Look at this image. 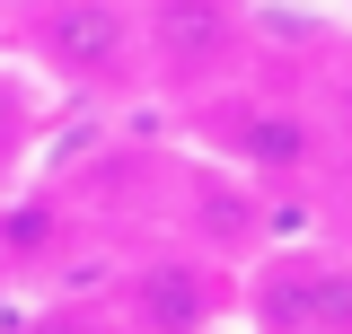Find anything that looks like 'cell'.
<instances>
[{
  "label": "cell",
  "mask_w": 352,
  "mask_h": 334,
  "mask_svg": "<svg viewBox=\"0 0 352 334\" xmlns=\"http://www.w3.org/2000/svg\"><path fill=\"white\" fill-rule=\"evenodd\" d=\"M238 36H247V27H238V0H150V18H141V44L159 53V71H168L176 88L229 71Z\"/></svg>",
  "instance_id": "cell-3"
},
{
  "label": "cell",
  "mask_w": 352,
  "mask_h": 334,
  "mask_svg": "<svg viewBox=\"0 0 352 334\" xmlns=\"http://www.w3.org/2000/svg\"><path fill=\"white\" fill-rule=\"evenodd\" d=\"M124 317H132V334H203L220 317V282L185 255H159L124 282Z\"/></svg>",
  "instance_id": "cell-4"
},
{
  "label": "cell",
  "mask_w": 352,
  "mask_h": 334,
  "mask_svg": "<svg viewBox=\"0 0 352 334\" xmlns=\"http://www.w3.org/2000/svg\"><path fill=\"white\" fill-rule=\"evenodd\" d=\"M36 53L71 88H124L141 62V18L115 0H53L36 18Z\"/></svg>",
  "instance_id": "cell-1"
},
{
  "label": "cell",
  "mask_w": 352,
  "mask_h": 334,
  "mask_svg": "<svg viewBox=\"0 0 352 334\" xmlns=\"http://www.w3.org/2000/svg\"><path fill=\"white\" fill-rule=\"evenodd\" d=\"M27 334H115V326H88V317H44V326H27Z\"/></svg>",
  "instance_id": "cell-8"
},
{
  "label": "cell",
  "mask_w": 352,
  "mask_h": 334,
  "mask_svg": "<svg viewBox=\"0 0 352 334\" xmlns=\"http://www.w3.org/2000/svg\"><path fill=\"white\" fill-rule=\"evenodd\" d=\"M62 247V220H53V211H9V220H0V255H9V264H44V255Z\"/></svg>",
  "instance_id": "cell-7"
},
{
  "label": "cell",
  "mask_w": 352,
  "mask_h": 334,
  "mask_svg": "<svg viewBox=\"0 0 352 334\" xmlns=\"http://www.w3.org/2000/svg\"><path fill=\"white\" fill-rule=\"evenodd\" d=\"M220 150L256 176H300L317 159V124L291 106H247V115H220Z\"/></svg>",
  "instance_id": "cell-5"
},
{
  "label": "cell",
  "mask_w": 352,
  "mask_h": 334,
  "mask_svg": "<svg viewBox=\"0 0 352 334\" xmlns=\"http://www.w3.org/2000/svg\"><path fill=\"white\" fill-rule=\"evenodd\" d=\"M203 229L220 247H247V238H264V203L256 194H229L220 176H203Z\"/></svg>",
  "instance_id": "cell-6"
},
{
  "label": "cell",
  "mask_w": 352,
  "mask_h": 334,
  "mask_svg": "<svg viewBox=\"0 0 352 334\" xmlns=\"http://www.w3.org/2000/svg\"><path fill=\"white\" fill-rule=\"evenodd\" d=\"M256 334H352V264H317V255H273L247 282Z\"/></svg>",
  "instance_id": "cell-2"
}]
</instances>
